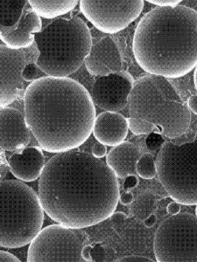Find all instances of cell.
I'll return each mask as SVG.
<instances>
[{"label": "cell", "mask_w": 197, "mask_h": 262, "mask_svg": "<svg viewBox=\"0 0 197 262\" xmlns=\"http://www.w3.org/2000/svg\"><path fill=\"white\" fill-rule=\"evenodd\" d=\"M39 196L53 221L84 229L113 214L120 202V184L106 163L73 149L58 153L46 164L40 178Z\"/></svg>", "instance_id": "obj_1"}, {"label": "cell", "mask_w": 197, "mask_h": 262, "mask_svg": "<svg viewBox=\"0 0 197 262\" xmlns=\"http://www.w3.org/2000/svg\"><path fill=\"white\" fill-rule=\"evenodd\" d=\"M25 117L40 147L49 153L77 149L92 134V96L69 77L38 78L24 93Z\"/></svg>", "instance_id": "obj_2"}, {"label": "cell", "mask_w": 197, "mask_h": 262, "mask_svg": "<svg viewBox=\"0 0 197 262\" xmlns=\"http://www.w3.org/2000/svg\"><path fill=\"white\" fill-rule=\"evenodd\" d=\"M132 52L148 75L176 79L197 66V12L190 7H155L135 29Z\"/></svg>", "instance_id": "obj_3"}, {"label": "cell", "mask_w": 197, "mask_h": 262, "mask_svg": "<svg viewBox=\"0 0 197 262\" xmlns=\"http://www.w3.org/2000/svg\"><path fill=\"white\" fill-rule=\"evenodd\" d=\"M131 117L147 120L154 132L177 138L190 127L191 113L176 88L166 78L147 75L135 81L128 99Z\"/></svg>", "instance_id": "obj_4"}, {"label": "cell", "mask_w": 197, "mask_h": 262, "mask_svg": "<svg viewBox=\"0 0 197 262\" xmlns=\"http://www.w3.org/2000/svg\"><path fill=\"white\" fill-rule=\"evenodd\" d=\"M40 70L48 76L68 77L81 68L92 48L89 27L78 17L59 18L35 35Z\"/></svg>", "instance_id": "obj_5"}, {"label": "cell", "mask_w": 197, "mask_h": 262, "mask_svg": "<svg viewBox=\"0 0 197 262\" xmlns=\"http://www.w3.org/2000/svg\"><path fill=\"white\" fill-rule=\"evenodd\" d=\"M0 186V245L4 248L25 247L42 231L45 211L39 194L21 180H2Z\"/></svg>", "instance_id": "obj_6"}, {"label": "cell", "mask_w": 197, "mask_h": 262, "mask_svg": "<svg viewBox=\"0 0 197 262\" xmlns=\"http://www.w3.org/2000/svg\"><path fill=\"white\" fill-rule=\"evenodd\" d=\"M159 181L172 200L197 205V140L182 144L165 142L155 160Z\"/></svg>", "instance_id": "obj_7"}, {"label": "cell", "mask_w": 197, "mask_h": 262, "mask_svg": "<svg viewBox=\"0 0 197 262\" xmlns=\"http://www.w3.org/2000/svg\"><path fill=\"white\" fill-rule=\"evenodd\" d=\"M153 251L159 262H197V217L180 212L156 231Z\"/></svg>", "instance_id": "obj_8"}, {"label": "cell", "mask_w": 197, "mask_h": 262, "mask_svg": "<svg viewBox=\"0 0 197 262\" xmlns=\"http://www.w3.org/2000/svg\"><path fill=\"white\" fill-rule=\"evenodd\" d=\"M90 244V238L83 230L51 225L42 229L31 242L27 261L86 262L83 250Z\"/></svg>", "instance_id": "obj_9"}, {"label": "cell", "mask_w": 197, "mask_h": 262, "mask_svg": "<svg viewBox=\"0 0 197 262\" xmlns=\"http://www.w3.org/2000/svg\"><path fill=\"white\" fill-rule=\"evenodd\" d=\"M80 11L97 30L116 34L136 20L144 9V1H102L82 0Z\"/></svg>", "instance_id": "obj_10"}, {"label": "cell", "mask_w": 197, "mask_h": 262, "mask_svg": "<svg viewBox=\"0 0 197 262\" xmlns=\"http://www.w3.org/2000/svg\"><path fill=\"white\" fill-rule=\"evenodd\" d=\"M134 82L131 74L125 70L97 77L93 85V101L104 111L120 112L128 105Z\"/></svg>", "instance_id": "obj_11"}, {"label": "cell", "mask_w": 197, "mask_h": 262, "mask_svg": "<svg viewBox=\"0 0 197 262\" xmlns=\"http://www.w3.org/2000/svg\"><path fill=\"white\" fill-rule=\"evenodd\" d=\"M1 57V107H8L21 96L23 90L22 73L29 61L24 50H12L6 46L0 48Z\"/></svg>", "instance_id": "obj_12"}, {"label": "cell", "mask_w": 197, "mask_h": 262, "mask_svg": "<svg viewBox=\"0 0 197 262\" xmlns=\"http://www.w3.org/2000/svg\"><path fill=\"white\" fill-rule=\"evenodd\" d=\"M42 22L38 14L28 6H25L21 18L12 26H2L0 39L5 46L12 50H23L32 48L35 35L42 32Z\"/></svg>", "instance_id": "obj_13"}, {"label": "cell", "mask_w": 197, "mask_h": 262, "mask_svg": "<svg viewBox=\"0 0 197 262\" xmlns=\"http://www.w3.org/2000/svg\"><path fill=\"white\" fill-rule=\"evenodd\" d=\"M84 63L90 75L107 76L122 71V54L116 41L107 36L92 47Z\"/></svg>", "instance_id": "obj_14"}, {"label": "cell", "mask_w": 197, "mask_h": 262, "mask_svg": "<svg viewBox=\"0 0 197 262\" xmlns=\"http://www.w3.org/2000/svg\"><path fill=\"white\" fill-rule=\"evenodd\" d=\"M31 133L21 112L12 107H1V150L25 149L30 143Z\"/></svg>", "instance_id": "obj_15"}, {"label": "cell", "mask_w": 197, "mask_h": 262, "mask_svg": "<svg viewBox=\"0 0 197 262\" xmlns=\"http://www.w3.org/2000/svg\"><path fill=\"white\" fill-rule=\"evenodd\" d=\"M9 170L16 179L22 182H33L40 179L45 168V157L41 147H27L15 152L8 158Z\"/></svg>", "instance_id": "obj_16"}, {"label": "cell", "mask_w": 197, "mask_h": 262, "mask_svg": "<svg viewBox=\"0 0 197 262\" xmlns=\"http://www.w3.org/2000/svg\"><path fill=\"white\" fill-rule=\"evenodd\" d=\"M127 118L119 112L99 114L93 127V136L105 146L115 147L125 142L128 135Z\"/></svg>", "instance_id": "obj_17"}, {"label": "cell", "mask_w": 197, "mask_h": 262, "mask_svg": "<svg viewBox=\"0 0 197 262\" xmlns=\"http://www.w3.org/2000/svg\"><path fill=\"white\" fill-rule=\"evenodd\" d=\"M141 156L140 147L130 142H123L108 152L106 164L117 179H125L131 175H137L136 165Z\"/></svg>", "instance_id": "obj_18"}, {"label": "cell", "mask_w": 197, "mask_h": 262, "mask_svg": "<svg viewBox=\"0 0 197 262\" xmlns=\"http://www.w3.org/2000/svg\"><path fill=\"white\" fill-rule=\"evenodd\" d=\"M77 0H29L28 5L38 14L46 19L58 18L72 12L77 6Z\"/></svg>", "instance_id": "obj_19"}, {"label": "cell", "mask_w": 197, "mask_h": 262, "mask_svg": "<svg viewBox=\"0 0 197 262\" xmlns=\"http://www.w3.org/2000/svg\"><path fill=\"white\" fill-rule=\"evenodd\" d=\"M157 198L151 191H144L131 204V212L137 220L144 221L154 214L157 209Z\"/></svg>", "instance_id": "obj_20"}, {"label": "cell", "mask_w": 197, "mask_h": 262, "mask_svg": "<svg viewBox=\"0 0 197 262\" xmlns=\"http://www.w3.org/2000/svg\"><path fill=\"white\" fill-rule=\"evenodd\" d=\"M136 171L141 179L147 180L154 179L157 175V168L153 156L150 153L141 156L136 165Z\"/></svg>", "instance_id": "obj_21"}, {"label": "cell", "mask_w": 197, "mask_h": 262, "mask_svg": "<svg viewBox=\"0 0 197 262\" xmlns=\"http://www.w3.org/2000/svg\"><path fill=\"white\" fill-rule=\"evenodd\" d=\"M129 129L134 135H149L154 132L156 127L153 123L148 122L147 120L135 118V117H128Z\"/></svg>", "instance_id": "obj_22"}, {"label": "cell", "mask_w": 197, "mask_h": 262, "mask_svg": "<svg viewBox=\"0 0 197 262\" xmlns=\"http://www.w3.org/2000/svg\"><path fill=\"white\" fill-rule=\"evenodd\" d=\"M163 137H164L162 135L155 133V132H152L151 134L148 135L147 141H146L147 149H149L151 152L160 150L165 143Z\"/></svg>", "instance_id": "obj_23"}, {"label": "cell", "mask_w": 197, "mask_h": 262, "mask_svg": "<svg viewBox=\"0 0 197 262\" xmlns=\"http://www.w3.org/2000/svg\"><path fill=\"white\" fill-rule=\"evenodd\" d=\"M39 68L36 62H30L27 64L22 73V78L25 81H34L37 80L39 75Z\"/></svg>", "instance_id": "obj_24"}, {"label": "cell", "mask_w": 197, "mask_h": 262, "mask_svg": "<svg viewBox=\"0 0 197 262\" xmlns=\"http://www.w3.org/2000/svg\"><path fill=\"white\" fill-rule=\"evenodd\" d=\"M91 258L93 261H104L106 257V251L102 245L96 244L91 247Z\"/></svg>", "instance_id": "obj_25"}, {"label": "cell", "mask_w": 197, "mask_h": 262, "mask_svg": "<svg viewBox=\"0 0 197 262\" xmlns=\"http://www.w3.org/2000/svg\"><path fill=\"white\" fill-rule=\"evenodd\" d=\"M147 2L157 7H176L182 3V0H147Z\"/></svg>", "instance_id": "obj_26"}, {"label": "cell", "mask_w": 197, "mask_h": 262, "mask_svg": "<svg viewBox=\"0 0 197 262\" xmlns=\"http://www.w3.org/2000/svg\"><path fill=\"white\" fill-rule=\"evenodd\" d=\"M91 154L95 158L101 159V158H105V156H107V148L102 143H96L92 147V153Z\"/></svg>", "instance_id": "obj_27"}, {"label": "cell", "mask_w": 197, "mask_h": 262, "mask_svg": "<svg viewBox=\"0 0 197 262\" xmlns=\"http://www.w3.org/2000/svg\"><path fill=\"white\" fill-rule=\"evenodd\" d=\"M117 262H153L152 259L148 257L141 255H127L120 258L116 260Z\"/></svg>", "instance_id": "obj_28"}, {"label": "cell", "mask_w": 197, "mask_h": 262, "mask_svg": "<svg viewBox=\"0 0 197 262\" xmlns=\"http://www.w3.org/2000/svg\"><path fill=\"white\" fill-rule=\"evenodd\" d=\"M139 185V179L136 175H131L125 179L124 182V190L125 191H131L132 189L137 187Z\"/></svg>", "instance_id": "obj_29"}, {"label": "cell", "mask_w": 197, "mask_h": 262, "mask_svg": "<svg viewBox=\"0 0 197 262\" xmlns=\"http://www.w3.org/2000/svg\"><path fill=\"white\" fill-rule=\"evenodd\" d=\"M0 261L1 262H21L18 257L13 255L7 251L2 250L0 252Z\"/></svg>", "instance_id": "obj_30"}, {"label": "cell", "mask_w": 197, "mask_h": 262, "mask_svg": "<svg viewBox=\"0 0 197 262\" xmlns=\"http://www.w3.org/2000/svg\"><path fill=\"white\" fill-rule=\"evenodd\" d=\"M134 200V196L130 191H125L122 194H120V201L124 206L131 205Z\"/></svg>", "instance_id": "obj_31"}, {"label": "cell", "mask_w": 197, "mask_h": 262, "mask_svg": "<svg viewBox=\"0 0 197 262\" xmlns=\"http://www.w3.org/2000/svg\"><path fill=\"white\" fill-rule=\"evenodd\" d=\"M181 204L176 202V201H173L168 204V206H167V212L168 214L170 215H176L181 212Z\"/></svg>", "instance_id": "obj_32"}, {"label": "cell", "mask_w": 197, "mask_h": 262, "mask_svg": "<svg viewBox=\"0 0 197 262\" xmlns=\"http://www.w3.org/2000/svg\"><path fill=\"white\" fill-rule=\"evenodd\" d=\"M187 106L189 111L197 115V95H193L188 99Z\"/></svg>", "instance_id": "obj_33"}, {"label": "cell", "mask_w": 197, "mask_h": 262, "mask_svg": "<svg viewBox=\"0 0 197 262\" xmlns=\"http://www.w3.org/2000/svg\"><path fill=\"white\" fill-rule=\"evenodd\" d=\"M111 221L115 223H120V222H124L127 219V215L125 212H114L113 214L111 216Z\"/></svg>", "instance_id": "obj_34"}, {"label": "cell", "mask_w": 197, "mask_h": 262, "mask_svg": "<svg viewBox=\"0 0 197 262\" xmlns=\"http://www.w3.org/2000/svg\"><path fill=\"white\" fill-rule=\"evenodd\" d=\"M91 247H92L91 244L87 245L86 247H84V250H83V256H84V259H85L86 262L93 261L92 258H91V253H90Z\"/></svg>", "instance_id": "obj_35"}, {"label": "cell", "mask_w": 197, "mask_h": 262, "mask_svg": "<svg viewBox=\"0 0 197 262\" xmlns=\"http://www.w3.org/2000/svg\"><path fill=\"white\" fill-rule=\"evenodd\" d=\"M156 221H157V217H156L155 215L152 214L144 221V224L148 228H152L155 225Z\"/></svg>", "instance_id": "obj_36"}, {"label": "cell", "mask_w": 197, "mask_h": 262, "mask_svg": "<svg viewBox=\"0 0 197 262\" xmlns=\"http://www.w3.org/2000/svg\"><path fill=\"white\" fill-rule=\"evenodd\" d=\"M194 86H195V90H196L197 91V66L196 68H195V70H194Z\"/></svg>", "instance_id": "obj_37"}, {"label": "cell", "mask_w": 197, "mask_h": 262, "mask_svg": "<svg viewBox=\"0 0 197 262\" xmlns=\"http://www.w3.org/2000/svg\"><path fill=\"white\" fill-rule=\"evenodd\" d=\"M195 215H196V217H197V205H196V208H195Z\"/></svg>", "instance_id": "obj_38"}]
</instances>
